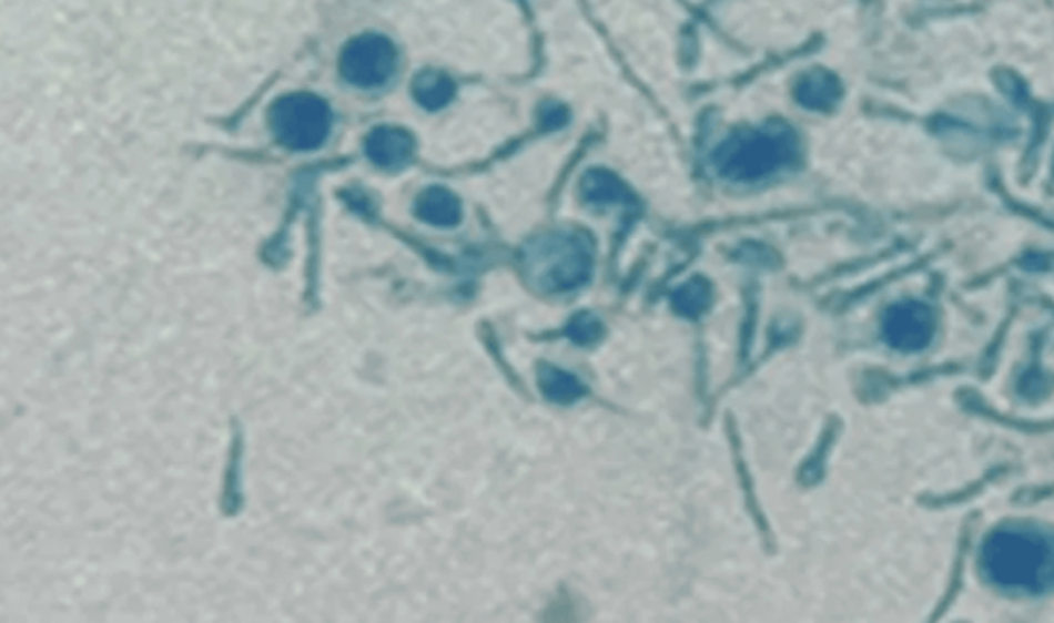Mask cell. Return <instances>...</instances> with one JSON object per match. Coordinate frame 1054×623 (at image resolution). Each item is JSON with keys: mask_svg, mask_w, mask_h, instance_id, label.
Returning <instances> with one entry per match:
<instances>
[{"mask_svg": "<svg viewBox=\"0 0 1054 623\" xmlns=\"http://www.w3.org/2000/svg\"><path fill=\"white\" fill-rule=\"evenodd\" d=\"M541 385H544L546 394L555 397V399H570V397L577 396L581 391V387L577 385L572 377L565 375V372H558V370H548V375L541 377Z\"/></svg>", "mask_w": 1054, "mask_h": 623, "instance_id": "cell-12", "label": "cell"}, {"mask_svg": "<svg viewBox=\"0 0 1054 623\" xmlns=\"http://www.w3.org/2000/svg\"><path fill=\"white\" fill-rule=\"evenodd\" d=\"M398 64L396 45L379 33H365L344 45L341 72L351 85L382 86L394 76Z\"/></svg>", "mask_w": 1054, "mask_h": 623, "instance_id": "cell-5", "label": "cell"}, {"mask_svg": "<svg viewBox=\"0 0 1054 623\" xmlns=\"http://www.w3.org/2000/svg\"><path fill=\"white\" fill-rule=\"evenodd\" d=\"M584 196L594 204H618L628 202L630 192L610 171L594 170L584 177Z\"/></svg>", "mask_w": 1054, "mask_h": 623, "instance_id": "cell-11", "label": "cell"}, {"mask_svg": "<svg viewBox=\"0 0 1054 623\" xmlns=\"http://www.w3.org/2000/svg\"><path fill=\"white\" fill-rule=\"evenodd\" d=\"M799 141L781 122L740 130L715 153V167L731 182H758L774 171L795 163Z\"/></svg>", "mask_w": 1054, "mask_h": 623, "instance_id": "cell-2", "label": "cell"}, {"mask_svg": "<svg viewBox=\"0 0 1054 623\" xmlns=\"http://www.w3.org/2000/svg\"><path fill=\"white\" fill-rule=\"evenodd\" d=\"M529 254L536 276L548 288H570L587 278L589 249L577 235H550L536 243Z\"/></svg>", "mask_w": 1054, "mask_h": 623, "instance_id": "cell-4", "label": "cell"}, {"mask_svg": "<svg viewBox=\"0 0 1054 623\" xmlns=\"http://www.w3.org/2000/svg\"><path fill=\"white\" fill-rule=\"evenodd\" d=\"M984 566L1007 589L1041 593L1054 584V541L1036 529H1005L986 541Z\"/></svg>", "mask_w": 1054, "mask_h": 623, "instance_id": "cell-1", "label": "cell"}, {"mask_svg": "<svg viewBox=\"0 0 1054 623\" xmlns=\"http://www.w3.org/2000/svg\"><path fill=\"white\" fill-rule=\"evenodd\" d=\"M929 334H931V326H929V313L925 309L914 313L904 307L888 317V336L892 338V341H896L898 346H906V348L921 346L925 344Z\"/></svg>", "mask_w": 1054, "mask_h": 623, "instance_id": "cell-9", "label": "cell"}, {"mask_svg": "<svg viewBox=\"0 0 1054 623\" xmlns=\"http://www.w3.org/2000/svg\"><path fill=\"white\" fill-rule=\"evenodd\" d=\"M842 86L832 72L813 69L795 86V100L813 112H828L841 100Z\"/></svg>", "mask_w": 1054, "mask_h": 623, "instance_id": "cell-7", "label": "cell"}, {"mask_svg": "<svg viewBox=\"0 0 1054 623\" xmlns=\"http://www.w3.org/2000/svg\"><path fill=\"white\" fill-rule=\"evenodd\" d=\"M540 118L546 126L558 127L567 122L569 114H567V110H565L563 105H558V103H546V105L541 108Z\"/></svg>", "mask_w": 1054, "mask_h": 623, "instance_id": "cell-13", "label": "cell"}, {"mask_svg": "<svg viewBox=\"0 0 1054 623\" xmlns=\"http://www.w3.org/2000/svg\"><path fill=\"white\" fill-rule=\"evenodd\" d=\"M416 214L420 221L435 227H456L462 218L459 200L445 187H428L416 202Z\"/></svg>", "mask_w": 1054, "mask_h": 623, "instance_id": "cell-8", "label": "cell"}, {"mask_svg": "<svg viewBox=\"0 0 1054 623\" xmlns=\"http://www.w3.org/2000/svg\"><path fill=\"white\" fill-rule=\"evenodd\" d=\"M414 100L427 110H442L456 95L454 81L439 71H423L413 83Z\"/></svg>", "mask_w": 1054, "mask_h": 623, "instance_id": "cell-10", "label": "cell"}, {"mask_svg": "<svg viewBox=\"0 0 1054 623\" xmlns=\"http://www.w3.org/2000/svg\"><path fill=\"white\" fill-rule=\"evenodd\" d=\"M365 155L382 170H399L413 159L414 139L402 127H375L365 141Z\"/></svg>", "mask_w": 1054, "mask_h": 623, "instance_id": "cell-6", "label": "cell"}, {"mask_svg": "<svg viewBox=\"0 0 1054 623\" xmlns=\"http://www.w3.org/2000/svg\"><path fill=\"white\" fill-rule=\"evenodd\" d=\"M332 115L326 101L310 93H293L281 98L271 108V127L281 142L291 151H315L330 134Z\"/></svg>", "mask_w": 1054, "mask_h": 623, "instance_id": "cell-3", "label": "cell"}]
</instances>
